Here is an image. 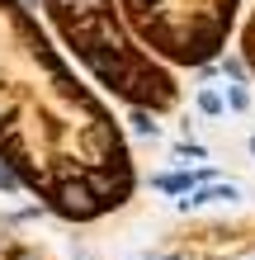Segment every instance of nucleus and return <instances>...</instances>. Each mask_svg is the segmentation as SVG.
<instances>
[{"label":"nucleus","mask_w":255,"mask_h":260,"mask_svg":"<svg viewBox=\"0 0 255 260\" xmlns=\"http://www.w3.org/2000/svg\"><path fill=\"white\" fill-rule=\"evenodd\" d=\"M52 24L62 28L66 48L99 76V85H109L114 95L128 104H152V109H175L179 85L175 76L156 62L152 52H142L123 19L114 14V0H48Z\"/></svg>","instance_id":"obj_1"},{"label":"nucleus","mask_w":255,"mask_h":260,"mask_svg":"<svg viewBox=\"0 0 255 260\" xmlns=\"http://www.w3.org/2000/svg\"><path fill=\"white\" fill-rule=\"evenodd\" d=\"M128 28L152 43L156 57L179 67H208L227 43L241 0H118Z\"/></svg>","instance_id":"obj_2"},{"label":"nucleus","mask_w":255,"mask_h":260,"mask_svg":"<svg viewBox=\"0 0 255 260\" xmlns=\"http://www.w3.org/2000/svg\"><path fill=\"white\" fill-rule=\"evenodd\" d=\"M194 104H199V114H208V118H222V114H227V95H217V90H199Z\"/></svg>","instance_id":"obj_3"},{"label":"nucleus","mask_w":255,"mask_h":260,"mask_svg":"<svg viewBox=\"0 0 255 260\" xmlns=\"http://www.w3.org/2000/svg\"><path fill=\"white\" fill-rule=\"evenodd\" d=\"M241 57H246V67L255 71V10H250V19L241 28Z\"/></svg>","instance_id":"obj_4"},{"label":"nucleus","mask_w":255,"mask_h":260,"mask_svg":"<svg viewBox=\"0 0 255 260\" xmlns=\"http://www.w3.org/2000/svg\"><path fill=\"white\" fill-rule=\"evenodd\" d=\"M227 109H236V114L250 109V90L246 85H227Z\"/></svg>","instance_id":"obj_5"},{"label":"nucleus","mask_w":255,"mask_h":260,"mask_svg":"<svg viewBox=\"0 0 255 260\" xmlns=\"http://www.w3.org/2000/svg\"><path fill=\"white\" fill-rule=\"evenodd\" d=\"M0 189H14V175L10 171H0Z\"/></svg>","instance_id":"obj_6"},{"label":"nucleus","mask_w":255,"mask_h":260,"mask_svg":"<svg viewBox=\"0 0 255 260\" xmlns=\"http://www.w3.org/2000/svg\"><path fill=\"white\" fill-rule=\"evenodd\" d=\"M250 151H255V137H250Z\"/></svg>","instance_id":"obj_7"}]
</instances>
